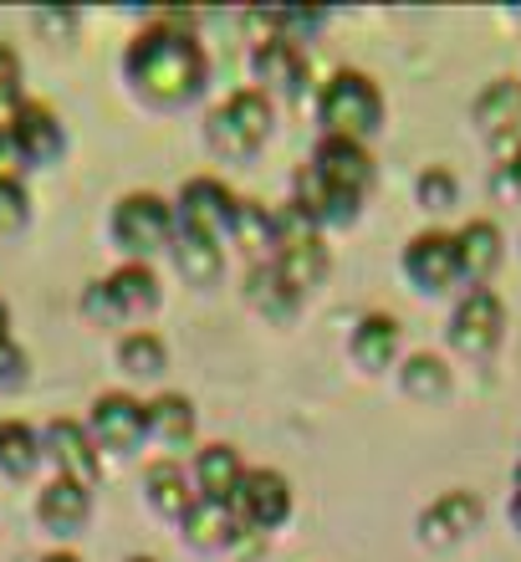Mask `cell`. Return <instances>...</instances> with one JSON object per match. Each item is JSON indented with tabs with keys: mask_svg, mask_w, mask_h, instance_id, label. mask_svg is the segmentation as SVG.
<instances>
[{
	"mask_svg": "<svg viewBox=\"0 0 521 562\" xmlns=\"http://www.w3.org/2000/svg\"><path fill=\"white\" fill-rule=\"evenodd\" d=\"M21 61L11 46H0V134H11L15 113H21Z\"/></svg>",
	"mask_w": 521,
	"mask_h": 562,
	"instance_id": "f546056e",
	"label": "cell"
},
{
	"mask_svg": "<svg viewBox=\"0 0 521 562\" xmlns=\"http://www.w3.org/2000/svg\"><path fill=\"white\" fill-rule=\"evenodd\" d=\"M511 527H517V532H521V491H517V496H511Z\"/></svg>",
	"mask_w": 521,
	"mask_h": 562,
	"instance_id": "f35d334b",
	"label": "cell"
},
{
	"mask_svg": "<svg viewBox=\"0 0 521 562\" xmlns=\"http://www.w3.org/2000/svg\"><path fill=\"white\" fill-rule=\"evenodd\" d=\"M92 435L107 445V450H138L144 445V435H149V409L138 400H128V394H103L98 400V409H92Z\"/></svg>",
	"mask_w": 521,
	"mask_h": 562,
	"instance_id": "7c38bea8",
	"label": "cell"
},
{
	"mask_svg": "<svg viewBox=\"0 0 521 562\" xmlns=\"http://www.w3.org/2000/svg\"><path fill=\"white\" fill-rule=\"evenodd\" d=\"M174 231H179L174 205H165L159 194H128L113 210V236H118L123 251L134 256H154L165 246H174Z\"/></svg>",
	"mask_w": 521,
	"mask_h": 562,
	"instance_id": "277c9868",
	"label": "cell"
},
{
	"mask_svg": "<svg viewBox=\"0 0 521 562\" xmlns=\"http://www.w3.org/2000/svg\"><path fill=\"white\" fill-rule=\"evenodd\" d=\"M404 271L415 281L419 292H450V286H461L465 271H461V251H455V236H440V231H424V236L409 240V251H404Z\"/></svg>",
	"mask_w": 521,
	"mask_h": 562,
	"instance_id": "ba28073f",
	"label": "cell"
},
{
	"mask_svg": "<svg viewBox=\"0 0 521 562\" xmlns=\"http://www.w3.org/2000/svg\"><path fill=\"white\" fill-rule=\"evenodd\" d=\"M471 119H476V128L486 138L517 134V128H521V82H517V77H496L491 88L476 98Z\"/></svg>",
	"mask_w": 521,
	"mask_h": 562,
	"instance_id": "e0dca14e",
	"label": "cell"
},
{
	"mask_svg": "<svg viewBox=\"0 0 521 562\" xmlns=\"http://www.w3.org/2000/svg\"><path fill=\"white\" fill-rule=\"evenodd\" d=\"M11 144L21 154V164H57L67 138H61V123L57 113H46V108H21L11 123Z\"/></svg>",
	"mask_w": 521,
	"mask_h": 562,
	"instance_id": "9a60e30c",
	"label": "cell"
},
{
	"mask_svg": "<svg viewBox=\"0 0 521 562\" xmlns=\"http://www.w3.org/2000/svg\"><path fill=\"white\" fill-rule=\"evenodd\" d=\"M480 496L476 491H445L440 502L424 506V517H419V537L430 542V548H450V542H461L480 527Z\"/></svg>",
	"mask_w": 521,
	"mask_h": 562,
	"instance_id": "30bf717a",
	"label": "cell"
},
{
	"mask_svg": "<svg viewBox=\"0 0 521 562\" xmlns=\"http://www.w3.org/2000/svg\"><path fill=\"white\" fill-rule=\"evenodd\" d=\"M501 338H507V307H501V296L486 292V286H471L461 296L455 317H450V348L471 358H486Z\"/></svg>",
	"mask_w": 521,
	"mask_h": 562,
	"instance_id": "5b68a950",
	"label": "cell"
},
{
	"mask_svg": "<svg viewBox=\"0 0 521 562\" xmlns=\"http://www.w3.org/2000/svg\"><path fill=\"white\" fill-rule=\"evenodd\" d=\"M328 190L348 194V200H363V190L373 184V159H369V148L353 144V138H322L313 154V164H307Z\"/></svg>",
	"mask_w": 521,
	"mask_h": 562,
	"instance_id": "9c48e42d",
	"label": "cell"
},
{
	"mask_svg": "<svg viewBox=\"0 0 521 562\" xmlns=\"http://www.w3.org/2000/svg\"><path fill=\"white\" fill-rule=\"evenodd\" d=\"M246 292H251V302H256L261 312H267L271 323H292V317H297L302 292L282 277V271L271 267V261H261V267H256V277L246 281Z\"/></svg>",
	"mask_w": 521,
	"mask_h": 562,
	"instance_id": "7402d4cb",
	"label": "cell"
},
{
	"mask_svg": "<svg viewBox=\"0 0 521 562\" xmlns=\"http://www.w3.org/2000/svg\"><path fill=\"white\" fill-rule=\"evenodd\" d=\"M36 517H42L46 532L77 537L92 517V491L77 486V481H67V475H57V481L42 486V496H36Z\"/></svg>",
	"mask_w": 521,
	"mask_h": 562,
	"instance_id": "4fadbf2b",
	"label": "cell"
},
{
	"mask_svg": "<svg viewBox=\"0 0 521 562\" xmlns=\"http://www.w3.org/2000/svg\"><path fill=\"white\" fill-rule=\"evenodd\" d=\"M517 491H521V460H517Z\"/></svg>",
	"mask_w": 521,
	"mask_h": 562,
	"instance_id": "60d3db41",
	"label": "cell"
},
{
	"mask_svg": "<svg viewBox=\"0 0 521 562\" xmlns=\"http://www.w3.org/2000/svg\"><path fill=\"white\" fill-rule=\"evenodd\" d=\"M240 475H246V465H240V456L230 445H205V450L194 456V486H200L205 502H230L240 486Z\"/></svg>",
	"mask_w": 521,
	"mask_h": 562,
	"instance_id": "d6986e66",
	"label": "cell"
},
{
	"mask_svg": "<svg viewBox=\"0 0 521 562\" xmlns=\"http://www.w3.org/2000/svg\"><path fill=\"white\" fill-rule=\"evenodd\" d=\"M72 26H77V15H72V11H36V31H57L61 42L72 36Z\"/></svg>",
	"mask_w": 521,
	"mask_h": 562,
	"instance_id": "d590c367",
	"label": "cell"
},
{
	"mask_svg": "<svg viewBox=\"0 0 521 562\" xmlns=\"http://www.w3.org/2000/svg\"><path fill=\"white\" fill-rule=\"evenodd\" d=\"M399 384H404V394H415V400H445L450 394V369L434 353H415L409 363H404Z\"/></svg>",
	"mask_w": 521,
	"mask_h": 562,
	"instance_id": "4316f807",
	"label": "cell"
},
{
	"mask_svg": "<svg viewBox=\"0 0 521 562\" xmlns=\"http://www.w3.org/2000/svg\"><path fill=\"white\" fill-rule=\"evenodd\" d=\"M118 363L134 373V379H154V373H165L169 353L154 333H128V338L118 342Z\"/></svg>",
	"mask_w": 521,
	"mask_h": 562,
	"instance_id": "f1b7e54d",
	"label": "cell"
},
{
	"mask_svg": "<svg viewBox=\"0 0 521 562\" xmlns=\"http://www.w3.org/2000/svg\"><path fill=\"white\" fill-rule=\"evenodd\" d=\"M455 194H461V184H455V175H450V169H440V164L419 175V205H424V210H450V205H455Z\"/></svg>",
	"mask_w": 521,
	"mask_h": 562,
	"instance_id": "4dcf8cb0",
	"label": "cell"
},
{
	"mask_svg": "<svg viewBox=\"0 0 521 562\" xmlns=\"http://www.w3.org/2000/svg\"><path fill=\"white\" fill-rule=\"evenodd\" d=\"M128 77L134 88L149 98V103H165V108H179V103H194L209 82V57L200 36L184 31L179 21H165V26H149L128 46Z\"/></svg>",
	"mask_w": 521,
	"mask_h": 562,
	"instance_id": "6da1fadb",
	"label": "cell"
},
{
	"mask_svg": "<svg viewBox=\"0 0 521 562\" xmlns=\"http://www.w3.org/2000/svg\"><path fill=\"white\" fill-rule=\"evenodd\" d=\"M230 512H236L240 527H256V532H271L292 517V486L286 475L276 471H246L240 475L236 496H230Z\"/></svg>",
	"mask_w": 521,
	"mask_h": 562,
	"instance_id": "52a82bcc",
	"label": "cell"
},
{
	"mask_svg": "<svg viewBox=\"0 0 521 562\" xmlns=\"http://www.w3.org/2000/svg\"><path fill=\"white\" fill-rule=\"evenodd\" d=\"M26 225V190L21 184H0V231Z\"/></svg>",
	"mask_w": 521,
	"mask_h": 562,
	"instance_id": "d6a6232c",
	"label": "cell"
},
{
	"mask_svg": "<svg viewBox=\"0 0 521 562\" xmlns=\"http://www.w3.org/2000/svg\"><path fill=\"white\" fill-rule=\"evenodd\" d=\"M149 409V435L159 445H190L194 440V404L184 394H159Z\"/></svg>",
	"mask_w": 521,
	"mask_h": 562,
	"instance_id": "603a6c76",
	"label": "cell"
},
{
	"mask_svg": "<svg viewBox=\"0 0 521 562\" xmlns=\"http://www.w3.org/2000/svg\"><path fill=\"white\" fill-rule=\"evenodd\" d=\"M42 562H77L72 552H52V558H42Z\"/></svg>",
	"mask_w": 521,
	"mask_h": 562,
	"instance_id": "ab89813d",
	"label": "cell"
},
{
	"mask_svg": "<svg viewBox=\"0 0 521 562\" xmlns=\"http://www.w3.org/2000/svg\"><path fill=\"white\" fill-rule=\"evenodd\" d=\"M230 231L246 240V251L276 261V215L256 200H236V215H230Z\"/></svg>",
	"mask_w": 521,
	"mask_h": 562,
	"instance_id": "d4e9b609",
	"label": "cell"
},
{
	"mask_svg": "<svg viewBox=\"0 0 521 562\" xmlns=\"http://www.w3.org/2000/svg\"><path fill=\"white\" fill-rule=\"evenodd\" d=\"M271 134V103L267 92H230L205 123V138L225 159H251Z\"/></svg>",
	"mask_w": 521,
	"mask_h": 562,
	"instance_id": "3957f363",
	"label": "cell"
},
{
	"mask_svg": "<svg viewBox=\"0 0 521 562\" xmlns=\"http://www.w3.org/2000/svg\"><path fill=\"white\" fill-rule=\"evenodd\" d=\"M348 348H353L358 369H388L399 358V323L384 317V312H369V317H358Z\"/></svg>",
	"mask_w": 521,
	"mask_h": 562,
	"instance_id": "ffe728a7",
	"label": "cell"
},
{
	"mask_svg": "<svg viewBox=\"0 0 521 562\" xmlns=\"http://www.w3.org/2000/svg\"><path fill=\"white\" fill-rule=\"evenodd\" d=\"M455 251H461V271H465V281H486L496 267H501V231H496L491 221H471L455 236Z\"/></svg>",
	"mask_w": 521,
	"mask_h": 562,
	"instance_id": "44dd1931",
	"label": "cell"
},
{
	"mask_svg": "<svg viewBox=\"0 0 521 562\" xmlns=\"http://www.w3.org/2000/svg\"><path fill=\"white\" fill-rule=\"evenodd\" d=\"M174 261H179V277L190 281V286H209V281H220V246H200V240H174Z\"/></svg>",
	"mask_w": 521,
	"mask_h": 562,
	"instance_id": "83f0119b",
	"label": "cell"
},
{
	"mask_svg": "<svg viewBox=\"0 0 521 562\" xmlns=\"http://www.w3.org/2000/svg\"><path fill=\"white\" fill-rule=\"evenodd\" d=\"M144 491H149V506L159 512V517H184V512L194 506V496L184 491V475H179L174 460L149 465V471H144Z\"/></svg>",
	"mask_w": 521,
	"mask_h": 562,
	"instance_id": "cb8c5ba5",
	"label": "cell"
},
{
	"mask_svg": "<svg viewBox=\"0 0 521 562\" xmlns=\"http://www.w3.org/2000/svg\"><path fill=\"white\" fill-rule=\"evenodd\" d=\"M21 384H26V358H21V348L5 338L0 342V389H21Z\"/></svg>",
	"mask_w": 521,
	"mask_h": 562,
	"instance_id": "836d02e7",
	"label": "cell"
},
{
	"mask_svg": "<svg viewBox=\"0 0 521 562\" xmlns=\"http://www.w3.org/2000/svg\"><path fill=\"white\" fill-rule=\"evenodd\" d=\"M251 72L261 88L282 92V98H302V92H307V61H302V52L292 42H282V36H271V42L256 46Z\"/></svg>",
	"mask_w": 521,
	"mask_h": 562,
	"instance_id": "5bb4252c",
	"label": "cell"
},
{
	"mask_svg": "<svg viewBox=\"0 0 521 562\" xmlns=\"http://www.w3.org/2000/svg\"><path fill=\"white\" fill-rule=\"evenodd\" d=\"M179 527H184V542H190V548H230L240 532L230 502H205V496H194V506L179 517Z\"/></svg>",
	"mask_w": 521,
	"mask_h": 562,
	"instance_id": "ac0fdd59",
	"label": "cell"
},
{
	"mask_svg": "<svg viewBox=\"0 0 521 562\" xmlns=\"http://www.w3.org/2000/svg\"><path fill=\"white\" fill-rule=\"evenodd\" d=\"M42 440H36V429L21 425V419H5L0 425V471L5 475H31L42 465Z\"/></svg>",
	"mask_w": 521,
	"mask_h": 562,
	"instance_id": "484cf974",
	"label": "cell"
},
{
	"mask_svg": "<svg viewBox=\"0 0 521 562\" xmlns=\"http://www.w3.org/2000/svg\"><path fill=\"white\" fill-rule=\"evenodd\" d=\"M322 123H328V138H363L378 134V123H384V92L378 82L363 72H338L322 88Z\"/></svg>",
	"mask_w": 521,
	"mask_h": 562,
	"instance_id": "7a4b0ae2",
	"label": "cell"
},
{
	"mask_svg": "<svg viewBox=\"0 0 521 562\" xmlns=\"http://www.w3.org/2000/svg\"><path fill=\"white\" fill-rule=\"evenodd\" d=\"M134 562H154V558H134Z\"/></svg>",
	"mask_w": 521,
	"mask_h": 562,
	"instance_id": "b9f144b4",
	"label": "cell"
},
{
	"mask_svg": "<svg viewBox=\"0 0 521 562\" xmlns=\"http://www.w3.org/2000/svg\"><path fill=\"white\" fill-rule=\"evenodd\" d=\"M230 215H236V194L225 190L220 179H190L179 190V215L184 225V240H200V246H220V236L230 231Z\"/></svg>",
	"mask_w": 521,
	"mask_h": 562,
	"instance_id": "8992f818",
	"label": "cell"
},
{
	"mask_svg": "<svg viewBox=\"0 0 521 562\" xmlns=\"http://www.w3.org/2000/svg\"><path fill=\"white\" fill-rule=\"evenodd\" d=\"M92 307L107 317H138L159 307V281L149 267H118L103 286H92Z\"/></svg>",
	"mask_w": 521,
	"mask_h": 562,
	"instance_id": "8fae6325",
	"label": "cell"
},
{
	"mask_svg": "<svg viewBox=\"0 0 521 562\" xmlns=\"http://www.w3.org/2000/svg\"><path fill=\"white\" fill-rule=\"evenodd\" d=\"M11 338V312H5V302H0V342Z\"/></svg>",
	"mask_w": 521,
	"mask_h": 562,
	"instance_id": "74e56055",
	"label": "cell"
},
{
	"mask_svg": "<svg viewBox=\"0 0 521 562\" xmlns=\"http://www.w3.org/2000/svg\"><path fill=\"white\" fill-rule=\"evenodd\" d=\"M46 456L61 465V475L67 481H77V486H98V450H92V440L82 435V425H72V419H57V425L46 429Z\"/></svg>",
	"mask_w": 521,
	"mask_h": 562,
	"instance_id": "2e32d148",
	"label": "cell"
},
{
	"mask_svg": "<svg viewBox=\"0 0 521 562\" xmlns=\"http://www.w3.org/2000/svg\"><path fill=\"white\" fill-rule=\"evenodd\" d=\"M0 184H21V154H15L11 134H0Z\"/></svg>",
	"mask_w": 521,
	"mask_h": 562,
	"instance_id": "e575fe53",
	"label": "cell"
},
{
	"mask_svg": "<svg viewBox=\"0 0 521 562\" xmlns=\"http://www.w3.org/2000/svg\"><path fill=\"white\" fill-rule=\"evenodd\" d=\"M271 26L282 31V42H292V36H313V31H322V21H328V15L322 11H282V15H267ZM297 46V42H292Z\"/></svg>",
	"mask_w": 521,
	"mask_h": 562,
	"instance_id": "1f68e13d",
	"label": "cell"
},
{
	"mask_svg": "<svg viewBox=\"0 0 521 562\" xmlns=\"http://www.w3.org/2000/svg\"><path fill=\"white\" fill-rule=\"evenodd\" d=\"M501 190L521 194V148H517V154H511L507 164H501Z\"/></svg>",
	"mask_w": 521,
	"mask_h": 562,
	"instance_id": "8d00e7d4",
	"label": "cell"
}]
</instances>
